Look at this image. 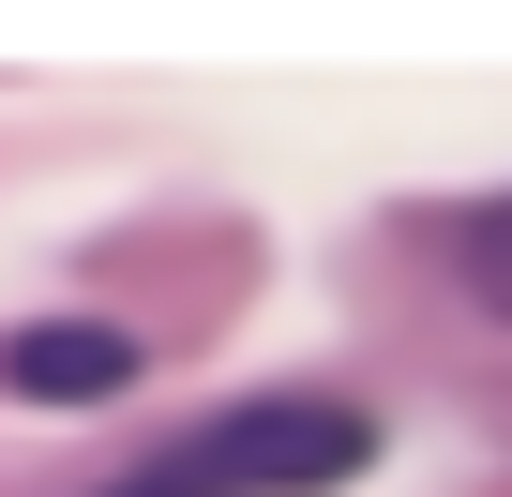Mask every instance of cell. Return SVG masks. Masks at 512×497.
<instances>
[{"mask_svg":"<svg viewBox=\"0 0 512 497\" xmlns=\"http://www.w3.org/2000/svg\"><path fill=\"white\" fill-rule=\"evenodd\" d=\"M467 287H482V302H497V317H512V196H497V211H482V226H467Z\"/></svg>","mask_w":512,"mask_h":497,"instance_id":"3957f363","label":"cell"},{"mask_svg":"<svg viewBox=\"0 0 512 497\" xmlns=\"http://www.w3.org/2000/svg\"><path fill=\"white\" fill-rule=\"evenodd\" d=\"M121 377H136V332H106V317H46L0 347V392H31V407H106Z\"/></svg>","mask_w":512,"mask_h":497,"instance_id":"7a4b0ae2","label":"cell"},{"mask_svg":"<svg viewBox=\"0 0 512 497\" xmlns=\"http://www.w3.org/2000/svg\"><path fill=\"white\" fill-rule=\"evenodd\" d=\"M362 452H377L362 407H332V392H272V407H226V422H196L181 452L121 467L106 497H332Z\"/></svg>","mask_w":512,"mask_h":497,"instance_id":"6da1fadb","label":"cell"}]
</instances>
